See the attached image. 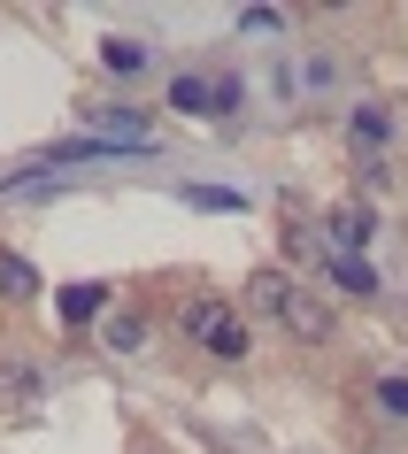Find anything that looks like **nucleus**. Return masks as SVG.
I'll use <instances>...</instances> for the list:
<instances>
[{
  "mask_svg": "<svg viewBox=\"0 0 408 454\" xmlns=\"http://www.w3.org/2000/svg\"><path fill=\"white\" fill-rule=\"evenodd\" d=\"M54 309H62V324H70V332H85V324H100V316H108V286H62V293H54Z\"/></svg>",
  "mask_w": 408,
  "mask_h": 454,
  "instance_id": "39448f33",
  "label": "nucleus"
},
{
  "mask_svg": "<svg viewBox=\"0 0 408 454\" xmlns=\"http://www.w3.org/2000/svg\"><path fill=\"white\" fill-rule=\"evenodd\" d=\"M100 62H108L116 77H131V70H146V47H139V39H108V47H100Z\"/></svg>",
  "mask_w": 408,
  "mask_h": 454,
  "instance_id": "ddd939ff",
  "label": "nucleus"
},
{
  "mask_svg": "<svg viewBox=\"0 0 408 454\" xmlns=\"http://www.w3.org/2000/svg\"><path fill=\"white\" fill-rule=\"evenodd\" d=\"M162 100L177 108V116H216V77H192V70H185V77H169Z\"/></svg>",
  "mask_w": 408,
  "mask_h": 454,
  "instance_id": "0eeeda50",
  "label": "nucleus"
},
{
  "mask_svg": "<svg viewBox=\"0 0 408 454\" xmlns=\"http://www.w3.org/2000/svg\"><path fill=\"white\" fill-rule=\"evenodd\" d=\"M185 208H200V215H239L247 192H231V185H185Z\"/></svg>",
  "mask_w": 408,
  "mask_h": 454,
  "instance_id": "1a4fd4ad",
  "label": "nucleus"
},
{
  "mask_svg": "<svg viewBox=\"0 0 408 454\" xmlns=\"http://www.w3.org/2000/svg\"><path fill=\"white\" fill-rule=\"evenodd\" d=\"M239 100H247V77H231V70H224V77H216V116H231Z\"/></svg>",
  "mask_w": 408,
  "mask_h": 454,
  "instance_id": "4468645a",
  "label": "nucleus"
},
{
  "mask_svg": "<svg viewBox=\"0 0 408 454\" xmlns=\"http://www.w3.org/2000/svg\"><path fill=\"white\" fill-rule=\"evenodd\" d=\"M324 278H332L339 293H355V301H370V293L385 286V278H378V262H370V254H332V262H324Z\"/></svg>",
  "mask_w": 408,
  "mask_h": 454,
  "instance_id": "423d86ee",
  "label": "nucleus"
},
{
  "mask_svg": "<svg viewBox=\"0 0 408 454\" xmlns=\"http://www.w3.org/2000/svg\"><path fill=\"white\" fill-rule=\"evenodd\" d=\"M39 385H47V378H39V362H16V355L0 362V393H8V401H31Z\"/></svg>",
  "mask_w": 408,
  "mask_h": 454,
  "instance_id": "f8f14e48",
  "label": "nucleus"
},
{
  "mask_svg": "<svg viewBox=\"0 0 408 454\" xmlns=\"http://www.w3.org/2000/svg\"><path fill=\"white\" fill-rule=\"evenodd\" d=\"M247 309L270 316V324H278L286 339H301V347H324V339L339 332L332 301H324V293H309V286H293L286 270H255V278H247Z\"/></svg>",
  "mask_w": 408,
  "mask_h": 454,
  "instance_id": "f257e3e1",
  "label": "nucleus"
},
{
  "mask_svg": "<svg viewBox=\"0 0 408 454\" xmlns=\"http://www.w3.org/2000/svg\"><path fill=\"white\" fill-rule=\"evenodd\" d=\"M370 401H378V416H385V424H408V378H401V370L370 385Z\"/></svg>",
  "mask_w": 408,
  "mask_h": 454,
  "instance_id": "9b49d317",
  "label": "nucleus"
},
{
  "mask_svg": "<svg viewBox=\"0 0 408 454\" xmlns=\"http://www.w3.org/2000/svg\"><path fill=\"white\" fill-rule=\"evenodd\" d=\"M393 131H401V123H393L385 100L347 108V154H355V162H385V154H393Z\"/></svg>",
  "mask_w": 408,
  "mask_h": 454,
  "instance_id": "7ed1b4c3",
  "label": "nucleus"
},
{
  "mask_svg": "<svg viewBox=\"0 0 408 454\" xmlns=\"http://www.w3.org/2000/svg\"><path fill=\"white\" fill-rule=\"evenodd\" d=\"M100 347H108V355H139V347H146V316L139 309H116L108 324H100Z\"/></svg>",
  "mask_w": 408,
  "mask_h": 454,
  "instance_id": "6e6552de",
  "label": "nucleus"
},
{
  "mask_svg": "<svg viewBox=\"0 0 408 454\" xmlns=\"http://www.w3.org/2000/svg\"><path fill=\"white\" fill-rule=\"evenodd\" d=\"M0 293H8V301H31V293H39V270H31L16 247L0 254Z\"/></svg>",
  "mask_w": 408,
  "mask_h": 454,
  "instance_id": "9d476101",
  "label": "nucleus"
},
{
  "mask_svg": "<svg viewBox=\"0 0 408 454\" xmlns=\"http://www.w3.org/2000/svg\"><path fill=\"white\" fill-rule=\"evenodd\" d=\"M239 31H286V8H247Z\"/></svg>",
  "mask_w": 408,
  "mask_h": 454,
  "instance_id": "2eb2a0df",
  "label": "nucleus"
},
{
  "mask_svg": "<svg viewBox=\"0 0 408 454\" xmlns=\"http://www.w3.org/2000/svg\"><path fill=\"white\" fill-rule=\"evenodd\" d=\"M177 332L200 347V355H216V362H239L247 347H255V332H247V316L224 301V293H192L185 316H177Z\"/></svg>",
  "mask_w": 408,
  "mask_h": 454,
  "instance_id": "f03ea898",
  "label": "nucleus"
},
{
  "mask_svg": "<svg viewBox=\"0 0 408 454\" xmlns=\"http://www.w3.org/2000/svg\"><path fill=\"white\" fill-rule=\"evenodd\" d=\"M370 239H378V208H370V200H339V208L324 215V247H332V254H362Z\"/></svg>",
  "mask_w": 408,
  "mask_h": 454,
  "instance_id": "20e7f679",
  "label": "nucleus"
}]
</instances>
